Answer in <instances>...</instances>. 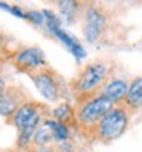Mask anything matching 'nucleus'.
<instances>
[{"instance_id":"obj_16","label":"nucleus","mask_w":142,"mask_h":152,"mask_svg":"<svg viewBox=\"0 0 142 152\" xmlns=\"http://www.w3.org/2000/svg\"><path fill=\"white\" fill-rule=\"evenodd\" d=\"M28 20L37 26L44 25V17H43L41 11H28Z\"/></svg>"},{"instance_id":"obj_8","label":"nucleus","mask_w":142,"mask_h":152,"mask_svg":"<svg viewBox=\"0 0 142 152\" xmlns=\"http://www.w3.org/2000/svg\"><path fill=\"white\" fill-rule=\"evenodd\" d=\"M127 91H128V82H125V80H122V78H110L109 82L105 83V86L101 89L99 94L116 106V104L124 103Z\"/></svg>"},{"instance_id":"obj_13","label":"nucleus","mask_w":142,"mask_h":152,"mask_svg":"<svg viewBox=\"0 0 142 152\" xmlns=\"http://www.w3.org/2000/svg\"><path fill=\"white\" fill-rule=\"evenodd\" d=\"M49 123H50V126H52V131H54L55 141L63 143V141L69 140V137H70V128L69 126H66L64 123L57 121L55 118H49Z\"/></svg>"},{"instance_id":"obj_2","label":"nucleus","mask_w":142,"mask_h":152,"mask_svg":"<svg viewBox=\"0 0 142 152\" xmlns=\"http://www.w3.org/2000/svg\"><path fill=\"white\" fill-rule=\"evenodd\" d=\"M113 103L107 100L105 97L95 95V97H89L84 100H78L76 103V120H78V126L81 128L83 132L86 134H92L95 128L98 126V123L109 114V111L113 108Z\"/></svg>"},{"instance_id":"obj_12","label":"nucleus","mask_w":142,"mask_h":152,"mask_svg":"<svg viewBox=\"0 0 142 152\" xmlns=\"http://www.w3.org/2000/svg\"><path fill=\"white\" fill-rule=\"evenodd\" d=\"M54 118L60 123H64L66 126H72V124H78V120H76V111L72 104L69 103H61L58 104L57 108L52 112Z\"/></svg>"},{"instance_id":"obj_6","label":"nucleus","mask_w":142,"mask_h":152,"mask_svg":"<svg viewBox=\"0 0 142 152\" xmlns=\"http://www.w3.org/2000/svg\"><path fill=\"white\" fill-rule=\"evenodd\" d=\"M26 102H29V97L22 88L6 86V89L0 94V115L9 120L17 112V109Z\"/></svg>"},{"instance_id":"obj_11","label":"nucleus","mask_w":142,"mask_h":152,"mask_svg":"<svg viewBox=\"0 0 142 152\" xmlns=\"http://www.w3.org/2000/svg\"><path fill=\"white\" fill-rule=\"evenodd\" d=\"M54 131H52V126L49 123V118L43 120L40 123V126L37 128L32 138V149L34 148H41V146H49L50 141H54ZM31 149V151H32Z\"/></svg>"},{"instance_id":"obj_10","label":"nucleus","mask_w":142,"mask_h":152,"mask_svg":"<svg viewBox=\"0 0 142 152\" xmlns=\"http://www.w3.org/2000/svg\"><path fill=\"white\" fill-rule=\"evenodd\" d=\"M52 35H54V37H57L61 43H63L64 46L75 56L76 60H83V58L86 57V51H84V48L81 46V43H79L78 40H75L72 35L67 34L66 31H63V29L60 28V29H57V31L52 32Z\"/></svg>"},{"instance_id":"obj_14","label":"nucleus","mask_w":142,"mask_h":152,"mask_svg":"<svg viewBox=\"0 0 142 152\" xmlns=\"http://www.w3.org/2000/svg\"><path fill=\"white\" fill-rule=\"evenodd\" d=\"M58 10L61 11L67 20H72L74 15L78 12V8H79V3L74 2V0H63V2H58Z\"/></svg>"},{"instance_id":"obj_1","label":"nucleus","mask_w":142,"mask_h":152,"mask_svg":"<svg viewBox=\"0 0 142 152\" xmlns=\"http://www.w3.org/2000/svg\"><path fill=\"white\" fill-rule=\"evenodd\" d=\"M110 66L107 61L96 60L87 63L72 82V89L78 100L99 95L101 89L105 86L110 77Z\"/></svg>"},{"instance_id":"obj_18","label":"nucleus","mask_w":142,"mask_h":152,"mask_svg":"<svg viewBox=\"0 0 142 152\" xmlns=\"http://www.w3.org/2000/svg\"><path fill=\"white\" fill-rule=\"evenodd\" d=\"M5 89H6V83H5V78H3L2 75H0V94H2V92L5 91Z\"/></svg>"},{"instance_id":"obj_5","label":"nucleus","mask_w":142,"mask_h":152,"mask_svg":"<svg viewBox=\"0 0 142 152\" xmlns=\"http://www.w3.org/2000/svg\"><path fill=\"white\" fill-rule=\"evenodd\" d=\"M15 68L26 74H32L41 68H46V57L38 48H23L14 57Z\"/></svg>"},{"instance_id":"obj_4","label":"nucleus","mask_w":142,"mask_h":152,"mask_svg":"<svg viewBox=\"0 0 142 152\" xmlns=\"http://www.w3.org/2000/svg\"><path fill=\"white\" fill-rule=\"evenodd\" d=\"M34 85L37 86L38 92L49 102H57L58 98L63 95V89H64V83L63 78L58 75V72H55L52 68L46 66L41 68L35 72L29 74Z\"/></svg>"},{"instance_id":"obj_7","label":"nucleus","mask_w":142,"mask_h":152,"mask_svg":"<svg viewBox=\"0 0 142 152\" xmlns=\"http://www.w3.org/2000/svg\"><path fill=\"white\" fill-rule=\"evenodd\" d=\"M86 26H84V35L87 42H96L101 34L105 31V26H107V17H105L104 11L101 8L90 5L86 10Z\"/></svg>"},{"instance_id":"obj_3","label":"nucleus","mask_w":142,"mask_h":152,"mask_svg":"<svg viewBox=\"0 0 142 152\" xmlns=\"http://www.w3.org/2000/svg\"><path fill=\"white\" fill-rule=\"evenodd\" d=\"M130 124V114L124 104H116L109 111V114L98 123L93 131V138L101 143H112L118 140Z\"/></svg>"},{"instance_id":"obj_19","label":"nucleus","mask_w":142,"mask_h":152,"mask_svg":"<svg viewBox=\"0 0 142 152\" xmlns=\"http://www.w3.org/2000/svg\"><path fill=\"white\" fill-rule=\"evenodd\" d=\"M2 152H14V151H2Z\"/></svg>"},{"instance_id":"obj_15","label":"nucleus","mask_w":142,"mask_h":152,"mask_svg":"<svg viewBox=\"0 0 142 152\" xmlns=\"http://www.w3.org/2000/svg\"><path fill=\"white\" fill-rule=\"evenodd\" d=\"M41 12H43V17H44V26H46V29L50 34L61 28V22H60V19L57 17V14H54V12L49 11V10H43Z\"/></svg>"},{"instance_id":"obj_17","label":"nucleus","mask_w":142,"mask_h":152,"mask_svg":"<svg viewBox=\"0 0 142 152\" xmlns=\"http://www.w3.org/2000/svg\"><path fill=\"white\" fill-rule=\"evenodd\" d=\"M31 152H60V149L52 146H41V148H34Z\"/></svg>"},{"instance_id":"obj_9","label":"nucleus","mask_w":142,"mask_h":152,"mask_svg":"<svg viewBox=\"0 0 142 152\" xmlns=\"http://www.w3.org/2000/svg\"><path fill=\"white\" fill-rule=\"evenodd\" d=\"M128 111H138L142 108V75L130 80L125 100L122 103Z\"/></svg>"}]
</instances>
